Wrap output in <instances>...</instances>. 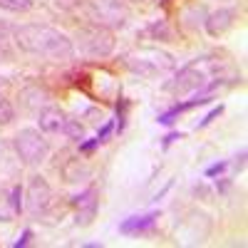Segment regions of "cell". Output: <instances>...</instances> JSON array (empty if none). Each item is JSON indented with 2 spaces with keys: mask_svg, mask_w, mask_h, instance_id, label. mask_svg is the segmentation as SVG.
<instances>
[{
  "mask_svg": "<svg viewBox=\"0 0 248 248\" xmlns=\"http://www.w3.org/2000/svg\"><path fill=\"white\" fill-rule=\"evenodd\" d=\"M40 129L45 134H67V124H70V117L62 112L60 107H45L40 112Z\"/></svg>",
  "mask_w": 248,
  "mask_h": 248,
  "instance_id": "ba28073f",
  "label": "cell"
},
{
  "mask_svg": "<svg viewBox=\"0 0 248 248\" xmlns=\"http://www.w3.org/2000/svg\"><path fill=\"white\" fill-rule=\"evenodd\" d=\"M15 119V107L8 99H0V124H10Z\"/></svg>",
  "mask_w": 248,
  "mask_h": 248,
  "instance_id": "4fadbf2b",
  "label": "cell"
},
{
  "mask_svg": "<svg viewBox=\"0 0 248 248\" xmlns=\"http://www.w3.org/2000/svg\"><path fill=\"white\" fill-rule=\"evenodd\" d=\"M233 17H236V13L231 8H221V10L209 15V20H206V30H209L211 35H221V32H226L233 25Z\"/></svg>",
  "mask_w": 248,
  "mask_h": 248,
  "instance_id": "8fae6325",
  "label": "cell"
},
{
  "mask_svg": "<svg viewBox=\"0 0 248 248\" xmlns=\"http://www.w3.org/2000/svg\"><path fill=\"white\" fill-rule=\"evenodd\" d=\"M112 132H114V122H107L105 127H102V129L97 132V139H99V141H105V139H107Z\"/></svg>",
  "mask_w": 248,
  "mask_h": 248,
  "instance_id": "e0dca14e",
  "label": "cell"
},
{
  "mask_svg": "<svg viewBox=\"0 0 248 248\" xmlns=\"http://www.w3.org/2000/svg\"><path fill=\"white\" fill-rule=\"evenodd\" d=\"M221 112H223V105H218V107H214V109H211L209 114H206V117H203V119L199 122V129H203V127H209V124H211V122H214V119H216V117H218Z\"/></svg>",
  "mask_w": 248,
  "mask_h": 248,
  "instance_id": "5bb4252c",
  "label": "cell"
},
{
  "mask_svg": "<svg viewBox=\"0 0 248 248\" xmlns=\"http://www.w3.org/2000/svg\"><path fill=\"white\" fill-rule=\"evenodd\" d=\"M75 206H77V223L79 226H87L92 218H94V211H97V199H94V191L87 189L85 194L75 196Z\"/></svg>",
  "mask_w": 248,
  "mask_h": 248,
  "instance_id": "30bf717a",
  "label": "cell"
},
{
  "mask_svg": "<svg viewBox=\"0 0 248 248\" xmlns=\"http://www.w3.org/2000/svg\"><path fill=\"white\" fill-rule=\"evenodd\" d=\"M20 199H23V191H20V186H15L13 194H10V206H13V211H20V209H23V201H20Z\"/></svg>",
  "mask_w": 248,
  "mask_h": 248,
  "instance_id": "9a60e30c",
  "label": "cell"
},
{
  "mask_svg": "<svg viewBox=\"0 0 248 248\" xmlns=\"http://www.w3.org/2000/svg\"><path fill=\"white\" fill-rule=\"evenodd\" d=\"M223 72H231V67L226 65L223 60L214 57V55H203V57H196L191 60L186 67L179 70V75L174 77V82H169L167 90L176 97L181 94H189V92H196L194 97L199 99H211L209 94L223 85V82H233L236 77H226Z\"/></svg>",
  "mask_w": 248,
  "mask_h": 248,
  "instance_id": "6da1fadb",
  "label": "cell"
},
{
  "mask_svg": "<svg viewBox=\"0 0 248 248\" xmlns=\"http://www.w3.org/2000/svg\"><path fill=\"white\" fill-rule=\"evenodd\" d=\"M77 40H79V50L87 57H107L114 50V35L109 32V28H102V25L82 28L77 32Z\"/></svg>",
  "mask_w": 248,
  "mask_h": 248,
  "instance_id": "277c9868",
  "label": "cell"
},
{
  "mask_svg": "<svg viewBox=\"0 0 248 248\" xmlns=\"http://www.w3.org/2000/svg\"><path fill=\"white\" fill-rule=\"evenodd\" d=\"M226 167H229V161H216V164H211V167H209V169H206L203 174H206V176H209V179H211V176H216V174H221V171H226Z\"/></svg>",
  "mask_w": 248,
  "mask_h": 248,
  "instance_id": "2e32d148",
  "label": "cell"
},
{
  "mask_svg": "<svg viewBox=\"0 0 248 248\" xmlns=\"http://www.w3.org/2000/svg\"><path fill=\"white\" fill-rule=\"evenodd\" d=\"M15 43L17 47L32 55V57H45L52 62H65L72 60L75 45L67 35L50 25H23L15 30Z\"/></svg>",
  "mask_w": 248,
  "mask_h": 248,
  "instance_id": "7a4b0ae2",
  "label": "cell"
},
{
  "mask_svg": "<svg viewBox=\"0 0 248 248\" xmlns=\"http://www.w3.org/2000/svg\"><path fill=\"white\" fill-rule=\"evenodd\" d=\"M52 203V191L43 176H32L28 189V211L30 214H45Z\"/></svg>",
  "mask_w": 248,
  "mask_h": 248,
  "instance_id": "52a82bcc",
  "label": "cell"
},
{
  "mask_svg": "<svg viewBox=\"0 0 248 248\" xmlns=\"http://www.w3.org/2000/svg\"><path fill=\"white\" fill-rule=\"evenodd\" d=\"M5 85H8V79H5V77H0V94H3V90H5ZM0 99H3V97H0Z\"/></svg>",
  "mask_w": 248,
  "mask_h": 248,
  "instance_id": "44dd1931",
  "label": "cell"
},
{
  "mask_svg": "<svg viewBox=\"0 0 248 248\" xmlns=\"http://www.w3.org/2000/svg\"><path fill=\"white\" fill-rule=\"evenodd\" d=\"M30 238H32V231H30V229H25V231H23V236H20L13 246H15V248H23V246H28V241H30Z\"/></svg>",
  "mask_w": 248,
  "mask_h": 248,
  "instance_id": "d6986e66",
  "label": "cell"
},
{
  "mask_svg": "<svg viewBox=\"0 0 248 248\" xmlns=\"http://www.w3.org/2000/svg\"><path fill=\"white\" fill-rule=\"evenodd\" d=\"M184 134H179V132H171V134H167V137H164V147H169V144L171 141H176V139H181Z\"/></svg>",
  "mask_w": 248,
  "mask_h": 248,
  "instance_id": "ffe728a7",
  "label": "cell"
},
{
  "mask_svg": "<svg viewBox=\"0 0 248 248\" xmlns=\"http://www.w3.org/2000/svg\"><path fill=\"white\" fill-rule=\"evenodd\" d=\"M127 67L139 75V77H161L169 70H174V60L171 55L161 52L159 47H139L124 57Z\"/></svg>",
  "mask_w": 248,
  "mask_h": 248,
  "instance_id": "3957f363",
  "label": "cell"
},
{
  "mask_svg": "<svg viewBox=\"0 0 248 248\" xmlns=\"http://www.w3.org/2000/svg\"><path fill=\"white\" fill-rule=\"evenodd\" d=\"M90 17L94 20V25L102 28H122L129 17V10L122 0H92Z\"/></svg>",
  "mask_w": 248,
  "mask_h": 248,
  "instance_id": "8992f818",
  "label": "cell"
},
{
  "mask_svg": "<svg viewBox=\"0 0 248 248\" xmlns=\"http://www.w3.org/2000/svg\"><path fill=\"white\" fill-rule=\"evenodd\" d=\"M0 8L10 13H28L32 8L30 0H0Z\"/></svg>",
  "mask_w": 248,
  "mask_h": 248,
  "instance_id": "7c38bea8",
  "label": "cell"
},
{
  "mask_svg": "<svg viewBox=\"0 0 248 248\" xmlns=\"http://www.w3.org/2000/svg\"><path fill=\"white\" fill-rule=\"evenodd\" d=\"M97 147H99V139H97V137H94V139H90V141H82V144H79V149H82V152H85V154H90V152H94Z\"/></svg>",
  "mask_w": 248,
  "mask_h": 248,
  "instance_id": "ac0fdd59",
  "label": "cell"
},
{
  "mask_svg": "<svg viewBox=\"0 0 248 248\" xmlns=\"http://www.w3.org/2000/svg\"><path fill=\"white\" fill-rule=\"evenodd\" d=\"M159 214L156 211H149V214H141V216H129V218H124L119 223V231L124 236H129V233H141V231H149L154 229V223H156Z\"/></svg>",
  "mask_w": 248,
  "mask_h": 248,
  "instance_id": "9c48e42d",
  "label": "cell"
},
{
  "mask_svg": "<svg viewBox=\"0 0 248 248\" xmlns=\"http://www.w3.org/2000/svg\"><path fill=\"white\" fill-rule=\"evenodd\" d=\"M15 152L17 156L23 159L25 164H40L45 161L47 152H50V144L47 139L40 134L37 129H20L17 137H15Z\"/></svg>",
  "mask_w": 248,
  "mask_h": 248,
  "instance_id": "5b68a950",
  "label": "cell"
}]
</instances>
